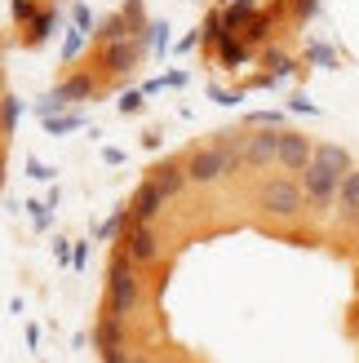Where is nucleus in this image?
I'll return each mask as SVG.
<instances>
[{
	"label": "nucleus",
	"mask_w": 359,
	"mask_h": 363,
	"mask_svg": "<svg viewBox=\"0 0 359 363\" xmlns=\"http://www.w3.org/2000/svg\"><path fill=\"white\" fill-rule=\"evenodd\" d=\"M306 204H311V199H306L302 177H266L262 191H258V208L266 217H280V222H293Z\"/></svg>",
	"instance_id": "obj_2"
},
{
	"label": "nucleus",
	"mask_w": 359,
	"mask_h": 363,
	"mask_svg": "<svg viewBox=\"0 0 359 363\" xmlns=\"http://www.w3.org/2000/svg\"><path fill=\"white\" fill-rule=\"evenodd\" d=\"M138 297H142L138 270H133V262L120 252V257L111 262V270H106V311L120 315V319H129V311L138 306Z\"/></svg>",
	"instance_id": "obj_3"
},
{
	"label": "nucleus",
	"mask_w": 359,
	"mask_h": 363,
	"mask_svg": "<svg viewBox=\"0 0 359 363\" xmlns=\"http://www.w3.org/2000/svg\"><path fill=\"white\" fill-rule=\"evenodd\" d=\"M293 111H297V116H315L319 106H315V102H311L306 94H297V98H293Z\"/></svg>",
	"instance_id": "obj_33"
},
{
	"label": "nucleus",
	"mask_w": 359,
	"mask_h": 363,
	"mask_svg": "<svg viewBox=\"0 0 359 363\" xmlns=\"http://www.w3.org/2000/svg\"><path fill=\"white\" fill-rule=\"evenodd\" d=\"M218 62H222L226 71H236V67H244V62H248V45L240 40L236 31H226L222 40H218Z\"/></svg>",
	"instance_id": "obj_14"
},
{
	"label": "nucleus",
	"mask_w": 359,
	"mask_h": 363,
	"mask_svg": "<svg viewBox=\"0 0 359 363\" xmlns=\"http://www.w3.org/2000/svg\"><path fill=\"white\" fill-rule=\"evenodd\" d=\"M244 147L248 138H236V133H222V142H213V147H195L187 155V173L195 186H213V182H222L226 173H236L244 164Z\"/></svg>",
	"instance_id": "obj_1"
},
{
	"label": "nucleus",
	"mask_w": 359,
	"mask_h": 363,
	"mask_svg": "<svg viewBox=\"0 0 359 363\" xmlns=\"http://www.w3.org/2000/svg\"><path fill=\"white\" fill-rule=\"evenodd\" d=\"M116 230H124V213H116V217H106V222L94 230L98 240H116Z\"/></svg>",
	"instance_id": "obj_27"
},
{
	"label": "nucleus",
	"mask_w": 359,
	"mask_h": 363,
	"mask_svg": "<svg viewBox=\"0 0 359 363\" xmlns=\"http://www.w3.org/2000/svg\"><path fill=\"white\" fill-rule=\"evenodd\" d=\"M80 124H84L80 116H49V120H45V129H49V138H62V133H76Z\"/></svg>",
	"instance_id": "obj_20"
},
{
	"label": "nucleus",
	"mask_w": 359,
	"mask_h": 363,
	"mask_svg": "<svg viewBox=\"0 0 359 363\" xmlns=\"http://www.w3.org/2000/svg\"><path fill=\"white\" fill-rule=\"evenodd\" d=\"M53 27H58V9H40V13H35V23L27 27V45H40V40H49V35H53Z\"/></svg>",
	"instance_id": "obj_16"
},
{
	"label": "nucleus",
	"mask_w": 359,
	"mask_h": 363,
	"mask_svg": "<svg viewBox=\"0 0 359 363\" xmlns=\"http://www.w3.org/2000/svg\"><path fill=\"white\" fill-rule=\"evenodd\" d=\"M337 213H342L346 226H359V169H350L342 177V191H337Z\"/></svg>",
	"instance_id": "obj_12"
},
{
	"label": "nucleus",
	"mask_w": 359,
	"mask_h": 363,
	"mask_svg": "<svg viewBox=\"0 0 359 363\" xmlns=\"http://www.w3.org/2000/svg\"><path fill=\"white\" fill-rule=\"evenodd\" d=\"M147 40H151V49L155 53H165L173 40H169V23H147Z\"/></svg>",
	"instance_id": "obj_21"
},
{
	"label": "nucleus",
	"mask_w": 359,
	"mask_h": 363,
	"mask_svg": "<svg viewBox=\"0 0 359 363\" xmlns=\"http://www.w3.org/2000/svg\"><path fill=\"white\" fill-rule=\"evenodd\" d=\"M84 262H89V244H76V257H71V266L84 270Z\"/></svg>",
	"instance_id": "obj_37"
},
{
	"label": "nucleus",
	"mask_w": 359,
	"mask_h": 363,
	"mask_svg": "<svg viewBox=\"0 0 359 363\" xmlns=\"http://www.w3.org/2000/svg\"><path fill=\"white\" fill-rule=\"evenodd\" d=\"M289 5H293V13H297V18H315L319 0H289Z\"/></svg>",
	"instance_id": "obj_32"
},
{
	"label": "nucleus",
	"mask_w": 359,
	"mask_h": 363,
	"mask_svg": "<svg viewBox=\"0 0 359 363\" xmlns=\"http://www.w3.org/2000/svg\"><path fill=\"white\" fill-rule=\"evenodd\" d=\"M89 94H94V76H71V80H62L53 94L45 98V102H35V116L40 120H49V116H62L71 102H84Z\"/></svg>",
	"instance_id": "obj_6"
},
{
	"label": "nucleus",
	"mask_w": 359,
	"mask_h": 363,
	"mask_svg": "<svg viewBox=\"0 0 359 363\" xmlns=\"http://www.w3.org/2000/svg\"><path fill=\"white\" fill-rule=\"evenodd\" d=\"M9 5H13V18H18V23H35V13H40V9H35V0H9Z\"/></svg>",
	"instance_id": "obj_24"
},
{
	"label": "nucleus",
	"mask_w": 359,
	"mask_h": 363,
	"mask_svg": "<svg viewBox=\"0 0 359 363\" xmlns=\"http://www.w3.org/2000/svg\"><path fill=\"white\" fill-rule=\"evenodd\" d=\"M84 35H89L84 27H71V31H67V45H62V58H67V62H71V58H80V49H84Z\"/></svg>",
	"instance_id": "obj_22"
},
{
	"label": "nucleus",
	"mask_w": 359,
	"mask_h": 363,
	"mask_svg": "<svg viewBox=\"0 0 359 363\" xmlns=\"http://www.w3.org/2000/svg\"><path fill=\"white\" fill-rule=\"evenodd\" d=\"M94 346H98V350L124 346V319H120V315H111V311H106V315L98 319V328H94Z\"/></svg>",
	"instance_id": "obj_13"
},
{
	"label": "nucleus",
	"mask_w": 359,
	"mask_h": 363,
	"mask_svg": "<svg viewBox=\"0 0 359 363\" xmlns=\"http://www.w3.org/2000/svg\"><path fill=\"white\" fill-rule=\"evenodd\" d=\"M311 160H315V142L306 133H289V129L280 133V169L284 173H302Z\"/></svg>",
	"instance_id": "obj_8"
},
{
	"label": "nucleus",
	"mask_w": 359,
	"mask_h": 363,
	"mask_svg": "<svg viewBox=\"0 0 359 363\" xmlns=\"http://www.w3.org/2000/svg\"><path fill=\"white\" fill-rule=\"evenodd\" d=\"M53 173H58V169H49V164H40V160L27 155V177H35V182H53Z\"/></svg>",
	"instance_id": "obj_28"
},
{
	"label": "nucleus",
	"mask_w": 359,
	"mask_h": 363,
	"mask_svg": "<svg viewBox=\"0 0 359 363\" xmlns=\"http://www.w3.org/2000/svg\"><path fill=\"white\" fill-rule=\"evenodd\" d=\"M266 67H271V76H275V80H284V76H293V71H297V62H293V58H284L280 49H266Z\"/></svg>",
	"instance_id": "obj_19"
},
{
	"label": "nucleus",
	"mask_w": 359,
	"mask_h": 363,
	"mask_svg": "<svg viewBox=\"0 0 359 363\" xmlns=\"http://www.w3.org/2000/svg\"><path fill=\"white\" fill-rule=\"evenodd\" d=\"M222 18H226V27H231V31L248 27V23L258 18V13H253V0H236V5H226V9H222Z\"/></svg>",
	"instance_id": "obj_17"
},
{
	"label": "nucleus",
	"mask_w": 359,
	"mask_h": 363,
	"mask_svg": "<svg viewBox=\"0 0 359 363\" xmlns=\"http://www.w3.org/2000/svg\"><path fill=\"white\" fill-rule=\"evenodd\" d=\"M266 27H271V18H266V13H258L253 23H248V31H244V35H248V40H262V35H266Z\"/></svg>",
	"instance_id": "obj_31"
},
{
	"label": "nucleus",
	"mask_w": 359,
	"mask_h": 363,
	"mask_svg": "<svg viewBox=\"0 0 359 363\" xmlns=\"http://www.w3.org/2000/svg\"><path fill=\"white\" fill-rule=\"evenodd\" d=\"M151 177H155V186L165 191L169 199H173V195H182V191L191 186V173H187V164H177V160H165V164H155Z\"/></svg>",
	"instance_id": "obj_11"
},
{
	"label": "nucleus",
	"mask_w": 359,
	"mask_h": 363,
	"mask_svg": "<svg viewBox=\"0 0 359 363\" xmlns=\"http://www.w3.org/2000/svg\"><path fill=\"white\" fill-rule=\"evenodd\" d=\"M18 120H23V102H18L13 94H5V102H0V124H5V138L18 133Z\"/></svg>",
	"instance_id": "obj_18"
},
{
	"label": "nucleus",
	"mask_w": 359,
	"mask_h": 363,
	"mask_svg": "<svg viewBox=\"0 0 359 363\" xmlns=\"http://www.w3.org/2000/svg\"><path fill=\"white\" fill-rule=\"evenodd\" d=\"M120 116H138L142 111V94H138V89H129V94H120Z\"/></svg>",
	"instance_id": "obj_25"
},
{
	"label": "nucleus",
	"mask_w": 359,
	"mask_h": 363,
	"mask_svg": "<svg viewBox=\"0 0 359 363\" xmlns=\"http://www.w3.org/2000/svg\"><path fill=\"white\" fill-rule=\"evenodd\" d=\"M226 5H236V0H226Z\"/></svg>",
	"instance_id": "obj_38"
},
{
	"label": "nucleus",
	"mask_w": 359,
	"mask_h": 363,
	"mask_svg": "<svg viewBox=\"0 0 359 363\" xmlns=\"http://www.w3.org/2000/svg\"><path fill=\"white\" fill-rule=\"evenodd\" d=\"M306 58L319 62V67H337V58H333V49H328V45H306Z\"/></svg>",
	"instance_id": "obj_26"
},
{
	"label": "nucleus",
	"mask_w": 359,
	"mask_h": 363,
	"mask_svg": "<svg viewBox=\"0 0 359 363\" xmlns=\"http://www.w3.org/2000/svg\"><path fill=\"white\" fill-rule=\"evenodd\" d=\"M142 35H147V31H142ZM142 35H133V40H116V45H106V49H102L106 71H116V76H129L133 62H138V53H142Z\"/></svg>",
	"instance_id": "obj_10"
},
{
	"label": "nucleus",
	"mask_w": 359,
	"mask_h": 363,
	"mask_svg": "<svg viewBox=\"0 0 359 363\" xmlns=\"http://www.w3.org/2000/svg\"><path fill=\"white\" fill-rule=\"evenodd\" d=\"M302 177V186H306V199L315 208H333L337 204V191H342V177L346 173H337L333 164H324V160H311L306 169L297 173Z\"/></svg>",
	"instance_id": "obj_4"
},
{
	"label": "nucleus",
	"mask_w": 359,
	"mask_h": 363,
	"mask_svg": "<svg viewBox=\"0 0 359 363\" xmlns=\"http://www.w3.org/2000/svg\"><path fill=\"white\" fill-rule=\"evenodd\" d=\"M124 257H129L133 266H151L160 257V235L151 226H124Z\"/></svg>",
	"instance_id": "obj_7"
},
{
	"label": "nucleus",
	"mask_w": 359,
	"mask_h": 363,
	"mask_svg": "<svg viewBox=\"0 0 359 363\" xmlns=\"http://www.w3.org/2000/svg\"><path fill=\"white\" fill-rule=\"evenodd\" d=\"M213 94V102H222V106H236V102H244V94H222V89H209Z\"/></svg>",
	"instance_id": "obj_35"
},
{
	"label": "nucleus",
	"mask_w": 359,
	"mask_h": 363,
	"mask_svg": "<svg viewBox=\"0 0 359 363\" xmlns=\"http://www.w3.org/2000/svg\"><path fill=\"white\" fill-rule=\"evenodd\" d=\"M102 363H133V359L124 354V346H111V350H102Z\"/></svg>",
	"instance_id": "obj_34"
},
{
	"label": "nucleus",
	"mask_w": 359,
	"mask_h": 363,
	"mask_svg": "<svg viewBox=\"0 0 359 363\" xmlns=\"http://www.w3.org/2000/svg\"><path fill=\"white\" fill-rule=\"evenodd\" d=\"M248 124H262V129H280L284 116H280V111H258V116H248Z\"/></svg>",
	"instance_id": "obj_30"
},
{
	"label": "nucleus",
	"mask_w": 359,
	"mask_h": 363,
	"mask_svg": "<svg viewBox=\"0 0 359 363\" xmlns=\"http://www.w3.org/2000/svg\"><path fill=\"white\" fill-rule=\"evenodd\" d=\"M315 160H324V164H333L337 173H350V151L346 147H337V142H315Z\"/></svg>",
	"instance_id": "obj_15"
},
{
	"label": "nucleus",
	"mask_w": 359,
	"mask_h": 363,
	"mask_svg": "<svg viewBox=\"0 0 359 363\" xmlns=\"http://www.w3.org/2000/svg\"><path fill=\"white\" fill-rule=\"evenodd\" d=\"M280 133H284V129H262V133L248 138L244 164H248V169H271V164H280Z\"/></svg>",
	"instance_id": "obj_9"
},
{
	"label": "nucleus",
	"mask_w": 359,
	"mask_h": 363,
	"mask_svg": "<svg viewBox=\"0 0 359 363\" xmlns=\"http://www.w3.org/2000/svg\"><path fill=\"white\" fill-rule=\"evenodd\" d=\"M23 208L31 213V222H35V230H49V208H53V204H40V199H27Z\"/></svg>",
	"instance_id": "obj_23"
},
{
	"label": "nucleus",
	"mask_w": 359,
	"mask_h": 363,
	"mask_svg": "<svg viewBox=\"0 0 359 363\" xmlns=\"http://www.w3.org/2000/svg\"><path fill=\"white\" fill-rule=\"evenodd\" d=\"M53 257H58V266H67L71 257H76V244H71V240H62V235H58V240H53Z\"/></svg>",
	"instance_id": "obj_29"
},
{
	"label": "nucleus",
	"mask_w": 359,
	"mask_h": 363,
	"mask_svg": "<svg viewBox=\"0 0 359 363\" xmlns=\"http://www.w3.org/2000/svg\"><path fill=\"white\" fill-rule=\"evenodd\" d=\"M76 27H84V31H89V27H94V13H89L84 5H76Z\"/></svg>",
	"instance_id": "obj_36"
},
{
	"label": "nucleus",
	"mask_w": 359,
	"mask_h": 363,
	"mask_svg": "<svg viewBox=\"0 0 359 363\" xmlns=\"http://www.w3.org/2000/svg\"><path fill=\"white\" fill-rule=\"evenodd\" d=\"M165 191L155 186V177H147L142 186L133 191V199H129V208H124V226H151L160 213H165Z\"/></svg>",
	"instance_id": "obj_5"
}]
</instances>
